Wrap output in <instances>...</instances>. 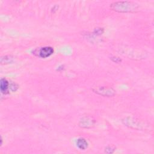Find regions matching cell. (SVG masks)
<instances>
[{"label": "cell", "mask_w": 154, "mask_h": 154, "mask_svg": "<svg viewBox=\"0 0 154 154\" xmlns=\"http://www.w3.org/2000/svg\"><path fill=\"white\" fill-rule=\"evenodd\" d=\"M110 8L116 12L127 13L135 12L139 9V4L132 1H117L111 4Z\"/></svg>", "instance_id": "cell-1"}, {"label": "cell", "mask_w": 154, "mask_h": 154, "mask_svg": "<svg viewBox=\"0 0 154 154\" xmlns=\"http://www.w3.org/2000/svg\"><path fill=\"white\" fill-rule=\"evenodd\" d=\"M35 53L38 56L43 59H46L50 57L54 53V49L51 46H45L35 50Z\"/></svg>", "instance_id": "cell-2"}, {"label": "cell", "mask_w": 154, "mask_h": 154, "mask_svg": "<svg viewBox=\"0 0 154 154\" xmlns=\"http://www.w3.org/2000/svg\"><path fill=\"white\" fill-rule=\"evenodd\" d=\"M93 92L96 93L103 96H107V97H111L113 96L116 92L115 90L108 87H97L94 89H93Z\"/></svg>", "instance_id": "cell-3"}, {"label": "cell", "mask_w": 154, "mask_h": 154, "mask_svg": "<svg viewBox=\"0 0 154 154\" xmlns=\"http://www.w3.org/2000/svg\"><path fill=\"white\" fill-rule=\"evenodd\" d=\"M79 125L82 128H89L94 125V121L91 118L84 117L80 121Z\"/></svg>", "instance_id": "cell-4"}, {"label": "cell", "mask_w": 154, "mask_h": 154, "mask_svg": "<svg viewBox=\"0 0 154 154\" xmlns=\"http://www.w3.org/2000/svg\"><path fill=\"white\" fill-rule=\"evenodd\" d=\"M9 83L8 81L5 78H2L1 80V84H0V88L1 91L4 94L8 93V90L9 89Z\"/></svg>", "instance_id": "cell-5"}, {"label": "cell", "mask_w": 154, "mask_h": 154, "mask_svg": "<svg viewBox=\"0 0 154 154\" xmlns=\"http://www.w3.org/2000/svg\"><path fill=\"white\" fill-rule=\"evenodd\" d=\"M77 146L81 150L86 149L88 147V143L83 138H80L77 141Z\"/></svg>", "instance_id": "cell-6"}, {"label": "cell", "mask_w": 154, "mask_h": 154, "mask_svg": "<svg viewBox=\"0 0 154 154\" xmlns=\"http://www.w3.org/2000/svg\"><path fill=\"white\" fill-rule=\"evenodd\" d=\"M13 61V58L11 56H5L3 57L1 59V64L5 63H10Z\"/></svg>", "instance_id": "cell-7"}, {"label": "cell", "mask_w": 154, "mask_h": 154, "mask_svg": "<svg viewBox=\"0 0 154 154\" xmlns=\"http://www.w3.org/2000/svg\"><path fill=\"white\" fill-rule=\"evenodd\" d=\"M9 89L12 92H15L18 89V85L16 83H12L9 85Z\"/></svg>", "instance_id": "cell-8"}, {"label": "cell", "mask_w": 154, "mask_h": 154, "mask_svg": "<svg viewBox=\"0 0 154 154\" xmlns=\"http://www.w3.org/2000/svg\"><path fill=\"white\" fill-rule=\"evenodd\" d=\"M116 147H113V146H108L106 148V152L107 153H112L114 152V151L115 150Z\"/></svg>", "instance_id": "cell-9"}, {"label": "cell", "mask_w": 154, "mask_h": 154, "mask_svg": "<svg viewBox=\"0 0 154 154\" xmlns=\"http://www.w3.org/2000/svg\"><path fill=\"white\" fill-rule=\"evenodd\" d=\"M103 33H104V29L101 28H96L94 31V33L95 34V35H100Z\"/></svg>", "instance_id": "cell-10"}, {"label": "cell", "mask_w": 154, "mask_h": 154, "mask_svg": "<svg viewBox=\"0 0 154 154\" xmlns=\"http://www.w3.org/2000/svg\"><path fill=\"white\" fill-rule=\"evenodd\" d=\"M111 60L113 61V62H115V63H121L122 61V60L120 59L119 57H116V56H113V57H111Z\"/></svg>", "instance_id": "cell-11"}]
</instances>
